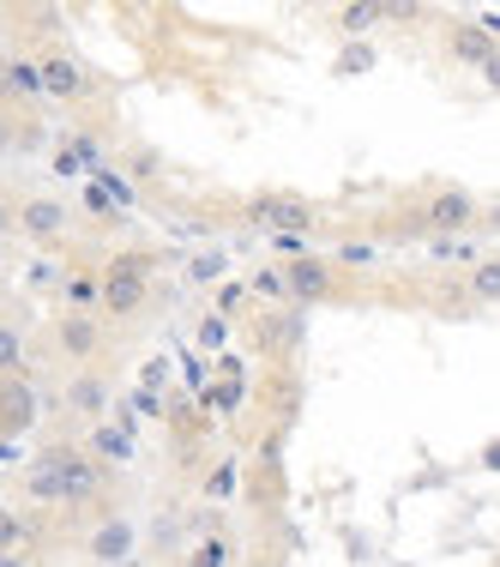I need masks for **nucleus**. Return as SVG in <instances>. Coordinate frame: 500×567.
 I'll use <instances>...</instances> for the list:
<instances>
[{
	"instance_id": "nucleus-6",
	"label": "nucleus",
	"mask_w": 500,
	"mask_h": 567,
	"mask_svg": "<svg viewBox=\"0 0 500 567\" xmlns=\"http://www.w3.org/2000/svg\"><path fill=\"white\" fill-rule=\"evenodd\" d=\"M49 344H55L73 369H91V362L103 357V320L85 315V308H66V315L49 320Z\"/></svg>"
},
{
	"instance_id": "nucleus-13",
	"label": "nucleus",
	"mask_w": 500,
	"mask_h": 567,
	"mask_svg": "<svg viewBox=\"0 0 500 567\" xmlns=\"http://www.w3.org/2000/svg\"><path fill=\"white\" fill-rule=\"evenodd\" d=\"M31 544H37V525L24 513L0 507V556H31Z\"/></svg>"
},
{
	"instance_id": "nucleus-2",
	"label": "nucleus",
	"mask_w": 500,
	"mask_h": 567,
	"mask_svg": "<svg viewBox=\"0 0 500 567\" xmlns=\"http://www.w3.org/2000/svg\"><path fill=\"white\" fill-rule=\"evenodd\" d=\"M482 224V199L465 194V187H428L404 206V224L410 236H465V229Z\"/></svg>"
},
{
	"instance_id": "nucleus-15",
	"label": "nucleus",
	"mask_w": 500,
	"mask_h": 567,
	"mask_svg": "<svg viewBox=\"0 0 500 567\" xmlns=\"http://www.w3.org/2000/svg\"><path fill=\"white\" fill-rule=\"evenodd\" d=\"M470 302H477V308H494L500 302V260H494V254L477 266V272H470Z\"/></svg>"
},
{
	"instance_id": "nucleus-9",
	"label": "nucleus",
	"mask_w": 500,
	"mask_h": 567,
	"mask_svg": "<svg viewBox=\"0 0 500 567\" xmlns=\"http://www.w3.org/2000/svg\"><path fill=\"white\" fill-rule=\"evenodd\" d=\"M446 55H452L458 66H477L489 85H500V43L494 31H482V24H446Z\"/></svg>"
},
{
	"instance_id": "nucleus-8",
	"label": "nucleus",
	"mask_w": 500,
	"mask_h": 567,
	"mask_svg": "<svg viewBox=\"0 0 500 567\" xmlns=\"http://www.w3.org/2000/svg\"><path fill=\"white\" fill-rule=\"evenodd\" d=\"M91 296H97V320H103V327H127V320H139L145 308H152V284H145V278H110V272H103Z\"/></svg>"
},
{
	"instance_id": "nucleus-1",
	"label": "nucleus",
	"mask_w": 500,
	"mask_h": 567,
	"mask_svg": "<svg viewBox=\"0 0 500 567\" xmlns=\"http://www.w3.org/2000/svg\"><path fill=\"white\" fill-rule=\"evenodd\" d=\"M97 483H103L97 453L73 447V441H55V447H43L24 465L19 489H24V502H37V507H85L91 495H97Z\"/></svg>"
},
{
	"instance_id": "nucleus-17",
	"label": "nucleus",
	"mask_w": 500,
	"mask_h": 567,
	"mask_svg": "<svg viewBox=\"0 0 500 567\" xmlns=\"http://www.w3.org/2000/svg\"><path fill=\"white\" fill-rule=\"evenodd\" d=\"M332 24H337V31H350V37H356V31H374V24H381V7H374V0H362V7H337Z\"/></svg>"
},
{
	"instance_id": "nucleus-7",
	"label": "nucleus",
	"mask_w": 500,
	"mask_h": 567,
	"mask_svg": "<svg viewBox=\"0 0 500 567\" xmlns=\"http://www.w3.org/2000/svg\"><path fill=\"white\" fill-rule=\"evenodd\" d=\"M12 236H24L31 248H61L66 241V206L55 194H24L12 206Z\"/></svg>"
},
{
	"instance_id": "nucleus-3",
	"label": "nucleus",
	"mask_w": 500,
	"mask_h": 567,
	"mask_svg": "<svg viewBox=\"0 0 500 567\" xmlns=\"http://www.w3.org/2000/svg\"><path fill=\"white\" fill-rule=\"evenodd\" d=\"M37 85H43V97H55L61 110H79V103H91V91H97V79H91V66L73 55V49L61 43H43L37 49Z\"/></svg>"
},
{
	"instance_id": "nucleus-16",
	"label": "nucleus",
	"mask_w": 500,
	"mask_h": 567,
	"mask_svg": "<svg viewBox=\"0 0 500 567\" xmlns=\"http://www.w3.org/2000/svg\"><path fill=\"white\" fill-rule=\"evenodd\" d=\"M19 369H24V332L12 327V320H0V381L19 374Z\"/></svg>"
},
{
	"instance_id": "nucleus-11",
	"label": "nucleus",
	"mask_w": 500,
	"mask_h": 567,
	"mask_svg": "<svg viewBox=\"0 0 500 567\" xmlns=\"http://www.w3.org/2000/svg\"><path fill=\"white\" fill-rule=\"evenodd\" d=\"M66 411H73L79 423H103V411H110V374L73 369V381H66Z\"/></svg>"
},
{
	"instance_id": "nucleus-19",
	"label": "nucleus",
	"mask_w": 500,
	"mask_h": 567,
	"mask_svg": "<svg viewBox=\"0 0 500 567\" xmlns=\"http://www.w3.org/2000/svg\"><path fill=\"white\" fill-rule=\"evenodd\" d=\"M0 567H31V556H0Z\"/></svg>"
},
{
	"instance_id": "nucleus-20",
	"label": "nucleus",
	"mask_w": 500,
	"mask_h": 567,
	"mask_svg": "<svg viewBox=\"0 0 500 567\" xmlns=\"http://www.w3.org/2000/svg\"><path fill=\"white\" fill-rule=\"evenodd\" d=\"M0 55H7V31H0Z\"/></svg>"
},
{
	"instance_id": "nucleus-5",
	"label": "nucleus",
	"mask_w": 500,
	"mask_h": 567,
	"mask_svg": "<svg viewBox=\"0 0 500 567\" xmlns=\"http://www.w3.org/2000/svg\"><path fill=\"white\" fill-rule=\"evenodd\" d=\"M278 284H283V296H290V302H344L350 296V278L337 272L332 260H314V254H295L290 266H278Z\"/></svg>"
},
{
	"instance_id": "nucleus-4",
	"label": "nucleus",
	"mask_w": 500,
	"mask_h": 567,
	"mask_svg": "<svg viewBox=\"0 0 500 567\" xmlns=\"http://www.w3.org/2000/svg\"><path fill=\"white\" fill-rule=\"evenodd\" d=\"M241 218L272 229V236H302V229H320V206L308 194H290V187H260V194L241 199Z\"/></svg>"
},
{
	"instance_id": "nucleus-12",
	"label": "nucleus",
	"mask_w": 500,
	"mask_h": 567,
	"mask_svg": "<svg viewBox=\"0 0 500 567\" xmlns=\"http://www.w3.org/2000/svg\"><path fill=\"white\" fill-rule=\"evenodd\" d=\"M31 416H37V393L24 386V374H7L0 381V435H19Z\"/></svg>"
},
{
	"instance_id": "nucleus-14",
	"label": "nucleus",
	"mask_w": 500,
	"mask_h": 567,
	"mask_svg": "<svg viewBox=\"0 0 500 567\" xmlns=\"http://www.w3.org/2000/svg\"><path fill=\"white\" fill-rule=\"evenodd\" d=\"M157 266H164V254H157V248H127V254H115L103 272H110V278H145V284H152Z\"/></svg>"
},
{
	"instance_id": "nucleus-10",
	"label": "nucleus",
	"mask_w": 500,
	"mask_h": 567,
	"mask_svg": "<svg viewBox=\"0 0 500 567\" xmlns=\"http://www.w3.org/2000/svg\"><path fill=\"white\" fill-rule=\"evenodd\" d=\"M43 85H37V61L31 55H0V110H37Z\"/></svg>"
},
{
	"instance_id": "nucleus-18",
	"label": "nucleus",
	"mask_w": 500,
	"mask_h": 567,
	"mask_svg": "<svg viewBox=\"0 0 500 567\" xmlns=\"http://www.w3.org/2000/svg\"><path fill=\"white\" fill-rule=\"evenodd\" d=\"M223 561H229V544H223V537H206V544L194 549V567H223Z\"/></svg>"
}]
</instances>
